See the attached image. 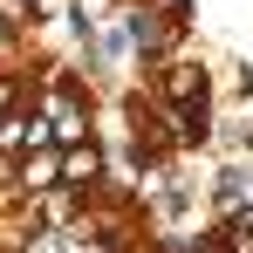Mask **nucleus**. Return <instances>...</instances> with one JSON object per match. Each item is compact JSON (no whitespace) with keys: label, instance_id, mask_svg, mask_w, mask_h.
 I'll return each instance as SVG.
<instances>
[{"label":"nucleus","instance_id":"f257e3e1","mask_svg":"<svg viewBox=\"0 0 253 253\" xmlns=\"http://www.w3.org/2000/svg\"><path fill=\"white\" fill-rule=\"evenodd\" d=\"M62 178H69V185H76V178H96V151H83V144H76V151L62 158Z\"/></svg>","mask_w":253,"mask_h":253},{"label":"nucleus","instance_id":"f03ea898","mask_svg":"<svg viewBox=\"0 0 253 253\" xmlns=\"http://www.w3.org/2000/svg\"><path fill=\"white\" fill-rule=\"evenodd\" d=\"M171 103H192V96H199V69H171Z\"/></svg>","mask_w":253,"mask_h":253},{"label":"nucleus","instance_id":"7ed1b4c3","mask_svg":"<svg viewBox=\"0 0 253 253\" xmlns=\"http://www.w3.org/2000/svg\"><path fill=\"white\" fill-rule=\"evenodd\" d=\"M7 103H14V89H7V83H0V110H7Z\"/></svg>","mask_w":253,"mask_h":253}]
</instances>
